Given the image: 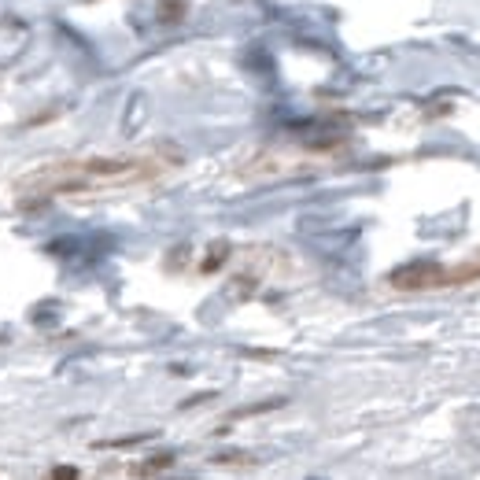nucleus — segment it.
<instances>
[{
  "instance_id": "nucleus-1",
  "label": "nucleus",
  "mask_w": 480,
  "mask_h": 480,
  "mask_svg": "<svg viewBox=\"0 0 480 480\" xmlns=\"http://www.w3.org/2000/svg\"><path fill=\"white\" fill-rule=\"evenodd\" d=\"M174 170L170 152H119V155H78V159L41 163L15 181L19 203H45L59 196H111V192L148 189Z\"/></svg>"
}]
</instances>
